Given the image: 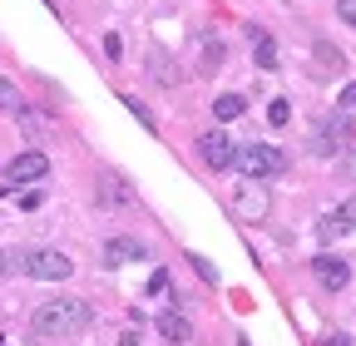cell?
<instances>
[{
  "label": "cell",
  "instance_id": "1",
  "mask_svg": "<svg viewBox=\"0 0 356 346\" xmlns=\"http://www.w3.org/2000/svg\"><path fill=\"white\" fill-rule=\"evenodd\" d=\"M89 322H95V312H89V302H79V297H55V302H40L30 312V331L44 336V341L79 336V331H89Z\"/></svg>",
  "mask_w": 356,
  "mask_h": 346
},
{
  "label": "cell",
  "instance_id": "2",
  "mask_svg": "<svg viewBox=\"0 0 356 346\" xmlns=\"http://www.w3.org/2000/svg\"><path fill=\"white\" fill-rule=\"evenodd\" d=\"M233 168L243 173V179L267 183V179H277V173H287V158H282L273 144H243V149L233 154Z\"/></svg>",
  "mask_w": 356,
  "mask_h": 346
},
{
  "label": "cell",
  "instance_id": "3",
  "mask_svg": "<svg viewBox=\"0 0 356 346\" xmlns=\"http://www.w3.org/2000/svg\"><path fill=\"white\" fill-rule=\"evenodd\" d=\"M25 277H35V282H65L70 272H74V263L65 252H55V247H35V252H25Z\"/></svg>",
  "mask_w": 356,
  "mask_h": 346
},
{
  "label": "cell",
  "instance_id": "4",
  "mask_svg": "<svg viewBox=\"0 0 356 346\" xmlns=\"http://www.w3.org/2000/svg\"><path fill=\"white\" fill-rule=\"evenodd\" d=\"M44 173H50V158H44L40 149H25V154H15V158L6 163V188H0V193H10V188H20V183H40Z\"/></svg>",
  "mask_w": 356,
  "mask_h": 346
},
{
  "label": "cell",
  "instance_id": "5",
  "mask_svg": "<svg viewBox=\"0 0 356 346\" xmlns=\"http://www.w3.org/2000/svg\"><path fill=\"white\" fill-rule=\"evenodd\" d=\"M233 208H238V218H243V223H262L267 213H273V193H267V183H257V179H243Z\"/></svg>",
  "mask_w": 356,
  "mask_h": 346
},
{
  "label": "cell",
  "instance_id": "6",
  "mask_svg": "<svg viewBox=\"0 0 356 346\" xmlns=\"http://www.w3.org/2000/svg\"><path fill=\"white\" fill-rule=\"evenodd\" d=\"M346 139H351V119H327V124H317V134H312V154H317V158H337Z\"/></svg>",
  "mask_w": 356,
  "mask_h": 346
},
{
  "label": "cell",
  "instance_id": "7",
  "mask_svg": "<svg viewBox=\"0 0 356 346\" xmlns=\"http://www.w3.org/2000/svg\"><path fill=\"white\" fill-rule=\"evenodd\" d=\"M198 154H203V163L213 168V173H222V168H233V154H238V144L222 134V129H213V134H203L198 139Z\"/></svg>",
  "mask_w": 356,
  "mask_h": 346
},
{
  "label": "cell",
  "instance_id": "8",
  "mask_svg": "<svg viewBox=\"0 0 356 346\" xmlns=\"http://www.w3.org/2000/svg\"><path fill=\"white\" fill-rule=\"evenodd\" d=\"M346 233H356V198H346L341 208L322 213V223H317V238H322V242H337V238H346Z\"/></svg>",
  "mask_w": 356,
  "mask_h": 346
},
{
  "label": "cell",
  "instance_id": "9",
  "mask_svg": "<svg viewBox=\"0 0 356 346\" xmlns=\"http://www.w3.org/2000/svg\"><path fill=\"white\" fill-rule=\"evenodd\" d=\"M312 272H317V282H322L327 292H341V287L351 282V263H346V257H337V252H322L317 263H312Z\"/></svg>",
  "mask_w": 356,
  "mask_h": 346
},
{
  "label": "cell",
  "instance_id": "10",
  "mask_svg": "<svg viewBox=\"0 0 356 346\" xmlns=\"http://www.w3.org/2000/svg\"><path fill=\"white\" fill-rule=\"evenodd\" d=\"M104 263H109V267L144 263V242H139V238H109V242H104Z\"/></svg>",
  "mask_w": 356,
  "mask_h": 346
},
{
  "label": "cell",
  "instance_id": "11",
  "mask_svg": "<svg viewBox=\"0 0 356 346\" xmlns=\"http://www.w3.org/2000/svg\"><path fill=\"white\" fill-rule=\"evenodd\" d=\"M154 327H159V336L173 341V346H188V341H193V322H188L184 312H159Z\"/></svg>",
  "mask_w": 356,
  "mask_h": 346
},
{
  "label": "cell",
  "instance_id": "12",
  "mask_svg": "<svg viewBox=\"0 0 356 346\" xmlns=\"http://www.w3.org/2000/svg\"><path fill=\"white\" fill-rule=\"evenodd\" d=\"M213 114H218V124H233V119L248 114V99H243V94H218V99H213Z\"/></svg>",
  "mask_w": 356,
  "mask_h": 346
},
{
  "label": "cell",
  "instance_id": "13",
  "mask_svg": "<svg viewBox=\"0 0 356 346\" xmlns=\"http://www.w3.org/2000/svg\"><path fill=\"white\" fill-rule=\"evenodd\" d=\"M317 65H322L327 74H341V69H346L341 50H337V45H327V40H317Z\"/></svg>",
  "mask_w": 356,
  "mask_h": 346
},
{
  "label": "cell",
  "instance_id": "14",
  "mask_svg": "<svg viewBox=\"0 0 356 346\" xmlns=\"http://www.w3.org/2000/svg\"><path fill=\"white\" fill-rule=\"evenodd\" d=\"M0 109H6V114H20V109H25V99H20V90H15V84H10L6 74H0Z\"/></svg>",
  "mask_w": 356,
  "mask_h": 346
},
{
  "label": "cell",
  "instance_id": "15",
  "mask_svg": "<svg viewBox=\"0 0 356 346\" xmlns=\"http://www.w3.org/2000/svg\"><path fill=\"white\" fill-rule=\"evenodd\" d=\"M252 60H257V69H277V45L267 35H257V50H252Z\"/></svg>",
  "mask_w": 356,
  "mask_h": 346
},
{
  "label": "cell",
  "instance_id": "16",
  "mask_svg": "<svg viewBox=\"0 0 356 346\" xmlns=\"http://www.w3.org/2000/svg\"><path fill=\"white\" fill-rule=\"evenodd\" d=\"M124 104H129V114H134V119H139V124H144V129H149V134H154V129H159V124H154V114H149V104H144V99H124Z\"/></svg>",
  "mask_w": 356,
  "mask_h": 346
},
{
  "label": "cell",
  "instance_id": "17",
  "mask_svg": "<svg viewBox=\"0 0 356 346\" xmlns=\"http://www.w3.org/2000/svg\"><path fill=\"white\" fill-rule=\"evenodd\" d=\"M188 263H193V272H198V277H203L208 287H218V267L208 263V257H198V252H193V257H188Z\"/></svg>",
  "mask_w": 356,
  "mask_h": 346
},
{
  "label": "cell",
  "instance_id": "18",
  "mask_svg": "<svg viewBox=\"0 0 356 346\" xmlns=\"http://www.w3.org/2000/svg\"><path fill=\"white\" fill-rule=\"evenodd\" d=\"M267 119H273V124L282 129V124L292 119V104H287V99H273V109H267Z\"/></svg>",
  "mask_w": 356,
  "mask_h": 346
},
{
  "label": "cell",
  "instance_id": "19",
  "mask_svg": "<svg viewBox=\"0 0 356 346\" xmlns=\"http://www.w3.org/2000/svg\"><path fill=\"white\" fill-rule=\"evenodd\" d=\"M337 15H341V20L356 30V0H337Z\"/></svg>",
  "mask_w": 356,
  "mask_h": 346
},
{
  "label": "cell",
  "instance_id": "20",
  "mask_svg": "<svg viewBox=\"0 0 356 346\" xmlns=\"http://www.w3.org/2000/svg\"><path fill=\"white\" fill-rule=\"evenodd\" d=\"M159 292H168V272H149V297H159Z\"/></svg>",
  "mask_w": 356,
  "mask_h": 346
},
{
  "label": "cell",
  "instance_id": "21",
  "mask_svg": "<svg viewBox=\"0 0 356 346\" xmlns=\"http://www.w3.org/2000/svg\"><path fill=\"white\" fill-rule=\"evenodd\" d=\"M104 55H109V60L124 55V40H119V35H104Z\"/></svg>",
  "mask_w": 356,
  "mask_h": 346
},
{
  "label": "cell",
  "instance_id": "22",
  "mask_svg": "<svg viewBox=\"0 0 356 346\" xmlns=\"http://www.w3.org/2000/svg\"><path fill=\"white\" fill-rule=\"evenodd\" d=\"M341 109H356V84H346V90H341V99H337Z\"/></svg>",
  "mask_w": 356,
  "mask_h": 346
},
{
  "label": "cell",
  "instance_id": "23",
  "mask_svg": "<svg viewBox=\"0 0 356 346\" xmlns=\"http://www.w3.org/2000/svg\"><path fill=\"white\" fill-rule=\"evenodd\" d=\"M346 179H356V154H346Z\"/></svg>",
  "mask_w": 356,
  "mask_h": 346
},
{
  "label": "cell",
  "instance_id": "24",
  "mask_svg": "<svg viewBox=\"0 0 356 346\" xmlns=\"http://www.w3.org/2000/svg\"><path fill=\"white\" fill-rule=\"evenodd\" d=\"M327 346H351V341H346V336L337 331V336H327Z\"/></svg>",
  "mask_w": 356,
  "mask_h": 346
},
{
  "label": "cell",
  "instance_id": "25",
  "mask_svg": "<svg viewBox=\"0 0 356 346\" xmlns=\"http://www.w3.org/2000/svg\"><path fill=\"white\" fill-rule=\"evenodd\" d=\"M0 277H6V247H0Z\"/></svg>",
  "mask_w": 356,
  "mask_h": 346
},
{
  "label": "cell",
  "instance_id": "26",
  "mask_svg": "<svg viewBox=\"0 0 356 346\" xmlns=\"http://www.w3.org/2000/svg\"><path fill=\"white\" fill-rule=\"evenodd\" d=\"M0 346H6V336H0Z\"/></svg>",
  "mask_w": 356,
  "mask_h": 346
}]
</instances>
